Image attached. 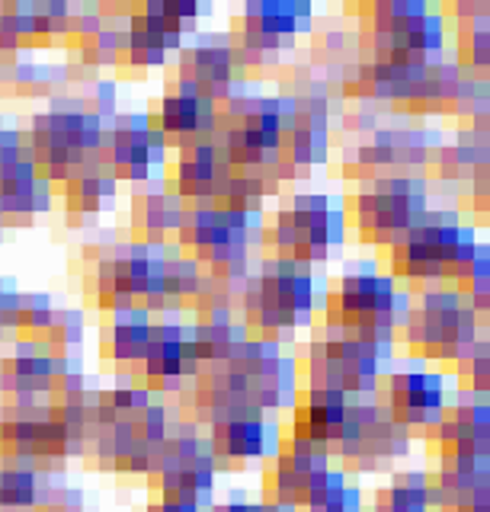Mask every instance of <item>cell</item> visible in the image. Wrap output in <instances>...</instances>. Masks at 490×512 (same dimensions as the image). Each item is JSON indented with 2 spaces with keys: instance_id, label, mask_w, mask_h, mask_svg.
<instances>
[{
  "instance_id": "1",
  "label": "cell",
  "mask_w": 490,
  "mask_h": 512,
  "mask_svg": "<svg viewBox=\"0 0 490 512\" xmlns=\"http://www.w3.org/2000/svg\"><path fill=\"white\" fill-rule=\"evenodd\" d=\"M39 474L42 471L36 458L0 455V509L4 512L36 509Z\"/></svg>"
},
{
  "instance_id": "2",
  "label": "cell",
  "mask_w": 490,
  "mask_h": 512,
  "mask_svg": "<svg viewBox=\"0 0 490 512\" xmlns=\"http://www.w3.org/2000/svg\"><path fill=\"white\" fill-rule=\"evenodd\" d=\"M426 471H404L394 474L388 487H378L372 496V512H430L426 503Z\"/></svg>"
},
{
  "instance_id": "3",
  "label": "cell",
  "mask_w": 490,
  "mask_h": 512,
  "mask_svg": "<svg viewBox=\"0 0 490 512\" xmlns=\"http://www.w3.org/2000/svg\"><path fill=\"white\" fill-rule=\"evenodd\" d=\"M260 32H270L276 39L295 36V13L292 0H260Z\"/></svg>"
},
{
  "instance_id": "4",
  "label": "cell",
  "mask_w": 490,
  "mask_h": 512,
  "mask_svg": "<svg viewBox=\"0 0 490 512\" xmlns=\"http://www.w3.org/2000/svg\"><path fill=\"white\" fill-rule=\"evenodd\" d=\"M55 320V304L49 295H23V327L20 333H45Z\"/></svg>"
},
{
  "instance_id": "5",
  "label": "cell",
  "mask_w": 490,
  "mask_h": 512,
  "mask_svg": "<svg viewBox=\"0 0 490 512\" xmlns=\"http://www.w3.org/2000/svg\"><path fill=\"white\" fill-rule=\"evenodd\" d=\"M420 39H423V55H442L446 52V16L439 10H430L420 20Z\"/></svg>"
},
{
  "instance_id": "6",
  "label": "cell",
  "mask_w": 490,
  "mask_h": 512,
  "mask_svg": "<svg viewBox=\"0 0 490 512\" xmlns=\"http://www.w3.org/2000/svg\"><path fill=\"white\" fill-rule=\"evenodd\" d=\"M116 103H119L116 80H97V84H93V112L103 119L106 128L116 119Z\"/></svg>"
},
{
  "instance_id": "7",
  "label": "cell",
  "mask_w": 490,
  "mask_h": 512,
  "mask_svg": "<svg viewBox=\"0 0 490 512\" xmlns=\"http://www.w3.org/2000/svg\"><path fill=\"white\" fill-rule=\"evenodd\" d=\"M414 317V292L407 288H394V298H391V327L394 330H404Z\"/></svg>"
},
{
  "instance_id": "8",
  "label": "cell",
  "mask_w": 490,
  "mask_h": 512,
  "mask_svg": "<svg viewBox=\"0 0 490 512\" xmlns=\"http://www.w3.org/2000/svg\"><path fill=\"white\" fill-rule=\"evenodd\" d=\"M356 164H359L362 170L391 167V151L375 148V144H359V148H356Z\"/></svg>"
},
{
  "instance_id": "9",
  "label": "cell",
  "mask_w": 490,
  "mask_h": 512,
  "mask_svg": "<svg viewBox=\"0 0 490 512\" xmlns=\"http://www.w3.org/2000/svg\"><path fill=\"white\" fill-rule=\"evenodd\" d=\"M129 55V64L132 68H167L170 64V55L164 52V48H145V52H125Z\"/></svg>"
},
{
  "instance_id": "10",
  "label": "cell",
  "mask_w": 490,
  "mask_h": 512,
  "mask_svg": "<svg viewBox=\"0 0 490 512\" xmlns=\"http://www.w3.org/2000/svg\"><path fill=\"white\" fill-rule=\"evenodd\" d=\"M209 512H263V500L260 503H250L244 490H231L225 503H215Z\"/></svg>"
},
{
  "instance_id": "11",
  "label": "cell",
  "mask_w": 490,
  "mask_h": 512,
  "mask_svg": "<svg viewBox=\"0 0 490 512\" xmlns=\"http://www.w3.org/2000/svg\"><path fill=\"white\" fill-rule=\"evenodd\" d=\"M52 183L45 180V176H36V186H33V212L36 215H45L52 212Z\"/></svg>"
},
{
  "instance_id": "12",
  "label": "cell",
  "mask_w": 490,
  "mask_h": 512,
  "mask_svg": "<svg viewBox=\"0 0 490 512\" xmlns=\"http://www.w3.org/2000/svg\"><path fill=\"white\" fill-rule=\"evenodd\" d=\"M145 512H202L196 503L189 500H173V496H157V500L148 503Z\"/></svg>"
},
{
  "instance_id": "13",
  "label": "cell",
  "mask_w": 490,
  "mask_h": 512,
  "mask_svg": "<svg viewBox=\"0 0 490 512\" xmlns=\"http://www.w3.org/2000/svg\"><path fill=\"white\" fill-rule=\"evenodd\" d=\"M0 391H4L7 397H10V394H17V375H13V362H10V356H7V359H0Z\"/></svg>"
},
{
  "instance_id": "14",
  "label": "cell",
  "mask_w": 490,
  "mask_h": 512,
  "mask_svg": "<svg viewBox=\"0 0 490 512\" xmlns=\"http://www.w3.org/2000/svg\"><path fill=\"white\" fill-rule=\"evenodd\" d=\"M116 192H119V180H113V176H100V199L103 202L116 199Z\"/></svg>"
}]
</instances>
